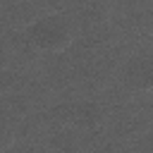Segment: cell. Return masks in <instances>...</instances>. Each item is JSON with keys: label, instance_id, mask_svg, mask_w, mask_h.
I'll return each mask as SVG.
<instances>
[{"label": "cell", "instance_id": "cell-2", "mask_svg": "<svg viewBox=\"0 0 153 153\" xmlns=\"http://www.w3.org/2000/svg\"><path fill=\"white\" fill-rule=\"evenodd\" d=\"M53 117L74 129H96L103 122V108H100V103L84 98V100L62 103V105L53 108Z\"/></svg>", "mask_w": 153, "mask_h": 153}, {"label": "cell", "instance_id": "cell-1", "mask_svg": "<svg viewBox=\"0 0 153 153\" xmlns=\"http://www.w3.org/2000/svg\"><path fill=\"white\" fill-rule=\"evenodd\" d=\"M26 41L43 53H60L74 41V24L62 12H48L26 26Z\"/></svg>", "mask_w": 153, "mask_h": 153}, {"label": "cell", "instance_id": "cell-4", "mask_svg": "<svg viewBox=\"0 0 153 153\" xmlns=\"http://www.w3.org/2000/svg\"><path fill=\"white\" fill-rule=\"evenodd\" d=\"M50 148L55 153H79L81 151V134L74 127H62L50 134Z\"/></svg>", "mask_w": 153, "mask_h": 153}, {"label": "cell", "instance_id": "cell-5", "mask_svg": "<svg viewBox=\"0 0 153 153\" xmlns=\"http://www.w3.org/2000/svg\"><path fill=\"white\" fill-rule=\"evenodd\" d=\"M103 19H105V7H103L100 2L91 0V2H86V5L81 7V22H84V26L96 29Z\"/></svg>", "mask_w": 153, "mask_h": 153}, {"label": "cell", "instance_id": "cell-7", "mask_svg": "<svg viewBox=\"0 0 153 153\" xmlns=\"http://www.w3.org/2000/svg\"><path fill=\"white\" fill-rule=\"evenodd\" d=\"M5 146H7V134H5L2 129H0V151H2Z\"/></svg>", "mask_w": 153, "mask_h": 153}, {"label": "cell", "instance_id": "cell-6", "mask_svg": "<svg viewBox=\"0 0 153 153\" xmlns=\"http://www.w3.org/2000/svg\"><path fill=\"white\" fill-rule=\"evenodd\" d=\"M17 84V74L10 69H0V91H10Z\"/></svg>", "mask_w": 153, "mask_h": 153}, {"label": "cell", "instance_id": "cell-3", "mask_svg": "<svg viewBox=\"0 0 153 153\" xmlns=\"http://www.w3.org/2000/svg\"><path fill=\"white\" fill-rule=\"evenodd\" d=\"M122 81L131 88V91H151L153 86V62L148 53L141 55H131L127 60V65L122 67Z\"/></svg>", "mask_w": 153, "mask_h": 153}]
</instances>
